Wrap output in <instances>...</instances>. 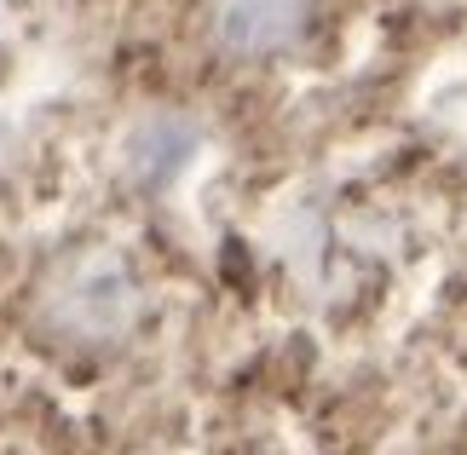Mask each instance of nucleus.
Wrapping results in <instances>:
<instances>
[{
	"label": "nucleus",
	"mask_w": 467,
	"mask_h": 455,
	"mask_svg": "<svg viewBox=\"0 0 467 455\" xmlns=\"http://www.w3.org/2000/svg\"><path fill=\"white\" fill-rule=\"evenodd\" d=\"M300 17H306V0H213V35L225 52H243V58L295 41Z\"/></svg>",
	"instance_id": "2"
},
{
	"label": "nucleus",
	"mask_w": 467,
	"mask_h": 455,
	"mask_svg": "<svg viewBox=\"0 0 467 455\" xmlns=\"http://www.w3.org/2000/svg\"><path fill=\"white\" fill-rule=\"evenodd\" d=\"M128 317H133V283H128V271H121L116 260L81 265L76 283L58 295V323L76 329V335H87V340L116 335Z\"/></svg>",
	"instance_id": "1"
}]
</instances>
